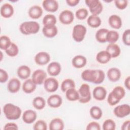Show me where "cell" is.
Here are the masks:
<instances>
[{
	"instance_id": "6da1fadb",
	"label": "cell",
	"mask_w": 130,
	"mask_h": 130,
	"mask_svg": "<svg viewBox=\"0 0 130 130\" xmlns=\"http://www.w3.org/2000/svg\"><path fill=\"white\" fill-rule=\"evenodd\" d=\"M82 79L89 82L99 84L102 83L105 78V74L102 70H85L81 74Z\"/></svg>"
},
{
	"instance_id": "7a4b0ae2",
	"label": "cell",
	"mask_w": 130,
	"mask_h": 130,
	"mask_svg": "<svg viewBox=\"0 0 130 130\" xmlns=\"http://www.w3.org/2000/svg\"><path fill=\"white\" fill-rule=\"evenodd\" d=\"M3 112L7 119L17 120L20 117L22 111L18 106L11 103H7L3 107Z\"/></svg>"
},
{
	"instance_id": "3957f363",
	"label": "cell",
	"mask_w": 130,
	"mask_h": 130,
	"mask_svg": "<svg viewBox=\"0 0 130 130\" xmlns=\"http://www.w3.org/2000/svg\"><path fill=\"white\" fill-rule=\"evenodd\" d=\"M125 94V89L122 86H116L109 94L107 98V102L110 105L114 106L123 98Z\"/></svg>"
},
{
	"instance_id": "277c9868",
	"label": "cell",
	"mask_w": 130,
	"mask_h": 130,
	"mask_svg": "<svg viewBox=\"0 0 130 130\" xmlns=\"http://www.w3.org/2000/svg\"><path fill=\"white\" fill-rule=\"evenodd\" d=\"M40 24L35 21H25L22 23L19 26L20 32L25 35L36 34L40 30Z\"/></svg>"
},
{
	"instance_id": "5b68a950",
	"label": "cell",
	"mask_w": 130,
	"mask_h": 130,
	"mask_svg": "<svg viewBox=\"0 0 130 130\" xmlns=\"http://www.w3.org/2000/svg\"><path fill=\"white\" fill-rule=\"evenodd\" d=\"M79 94V99L78 100L81 103H87L91 100V93L89 85L86 83L82 84L78 89Z\"/></svg>"
},
{
	"instance_id": "8992f818",
	"label": "cell",
	"mask_w": 130,
	"mask_h": 130,
	"mask_svg": "<svg viewBox=\"0 0 130 130\" xmlns=\"http://www.w3.org/2000/svg\"><path fill=\"white\" fill-rule=\"evenodd\" d=\"M86 31L87 29L85 26L82 24H77L73 27L72 37L77 42H82L85 38Z\"/></svg>"
},
{
	"instance_id": "52a82bcc",
	"label": "cell",
	"mask_w": 130,
	"mask_h": 130,
	"mask_svg": "<svg viewBox=\"0 0 130 130\" xmlns=\"http://www.w3.org/2000/svg\"><path fill=\"white\" fill-rule=\"evenodd\" d=\"M85 3L92 15L98 16L103 11V5L99 0H85Z\"/></svg>"
},
{
	"instance_id": "ba28073f",
	"label": "cell",
	"mask_w": 130,
	"mask_h": 130,
	"mask_svg": "<svg viewBox=\"0 0 130 130\" xmlns=\"http://www.w3.org/2000/svg\"><path fill=\"white\" fill-rule=\"evenodd\" d=\"M59 86L58 81L54 78L49 77L46 78L44 82V87L49 92L56 91Z\"/></svg>"
},
{
	"instance_id": "9c48e42d",
	"label": "cell",
	"mask_w": 130,
	"mask_h": 130,
	"mask_svg": "<svg viewBox=\"0 0 130 130\" xmlns=\"http://www.w3.org/2000/svg\"><path fill=\"white\" fill-rule=\"evenodd\" d=\"M114 115L118 118H123L130 113V107L128 104H122L117 106L114 109Z\"/></svg>"
},
{
	"instance_id": "30bf717a",
	"label": "cell",
	"mask_w": 130,
	"mask_h": 130,
	"mask_svg": "<svg viewBox=\"0 0 130 130\" xmlns=\"http://www.w3.org/2000/svg\"><path fill=\"white\" fill-rule=\"evenodd\" d=\"M74 15L73 13L69 10L62 11L59 15L60 22L63 24H70L74 21Z\"/></svg>"
},
{
	"instance_id": "8fae6325",
	"label": "cell",
	"mask_w": 130,
	"mask_h": 130,
	"mask_svg": "<svg viewBox=\"0 0 130 130\" xmlns=\"http://www.w3.org/2000/svg\"><path fill=\"white\" fill-rule=\"evenodd\" d=\"M47 78V74L43 70L38 69L35 71L31 76V79L36 85L43 84Z\"/></svg>"
},
{
	"instance_id": "7c38bea8",
	"label": "cell",
	"mask_w": 130,
	"mask_h": 130,
	"mask_svg": "<svg viewBox=\"0 0 130 130\" xmlns=\"http://www.w3.org/2000/svg\"><path fill=\"white\" fill-rule=\"evenodd\" d=\"M35 62L40 66H43L47 64L50 60V55L46 52H40L35 56Z\"/></svg>"
},
{
	"instance_id": "4fadbf2b",
	"label": "cell",
	"mask_w": 130,
	"mask_h": 130,
	"mask_svg": "<svg viewBox=\"0 0 130 130\" xmlns=\"http://www.w3.org/2000/svg\"><path fill=\"white\" fill-rule=\"evenodd\" d=\"M48 73L52 76H56L59 74L61 70L60 63L58 62L53 61L50 62L47 68Z\"/></svg>"
},
{
	"instance_id": "5bb4252c",
	"label": "cell",
	"mask_w": 130,
	"mask_h": 130,
	"mask_svg": "<svg viewBox=\"0 0 130 130\" xmlns=\"http://www.w3.org/2000/svg\"><path fill=\"white\" fill-rule=\"evenodd\" d=\"M37 115L36 112L30 109L26 110L22 114V120L27 124H31L33 123L37 118Z\"/></svg>"
},
{
	"instance_id": "9a60e30c",
	"label": "cell",
	"mask_w": 130,
	"mask_h": 130,
	"mask_svg": "<svg viewBox=\"0 0 130 130\" xmlns=\"http://www.w3.org/2000/svg\"><path fill=\"white\" fill-rule=\"evenodd\" d=\"M107 90L103 86L95 87L92 92L93 98L98 101H103L105 99L107 95Z\"/></svg>"
},
{
	"instance_id": "2e32d148",
	"label": "cell",
	"mask_w": 130,
	"mask_h": 130,
	"mask_svg": "<svg viewBox=\"0 0 130 130\" xmlns=\"http://www.w3.org/2000/svg\"><path fill=\"white\" fill-rule=\"evenodd\" d=\"M14 12L13 7L9 3H5L1 7V15L4 18H10L13 15Z\"/></svg>"
},
{
	"instance_id": "e0dca14e",
	"label": "cell",
	"mask_w": 130,
	"mask_h": 130,
	"mask_svg": "<svg viewBox=\"0 0 130 130\" xmlns=\"http://www.w3.org/2000/svg\"><path fill=\"white\" fill-rule=\"evenodd\" d=\"M108 79L113 82L118 81L121 75V71L117 68H111L109 69L107 73Z\"/></svg>"
},
{
	"instance_id": "ac0fdd59",
	"label": "cell",
	"mask_w": 130,
	"mask_h": 130,
	"mask_svg": "<svg viewBox=\"0 0 130 130\" xmlns=\"http://www.w3.org/2000/svg\"><path fill=\"white\" fill-rule=\"evenodd\" d=\"M47 104L51 108H56L60 107L62 103L61 97L58 94L51 95L47 99Z\"/></svg>"
},
{
	"instance_id": "d6986e66",
	"label": "cell",
	"mask_w": 130,
	"mask_h": 130,
	"mask_svg": "<svg viewBox=\"0 0 130 130\" xmlns=\"http://www.w3.org/2000/svg\"><path fill=\"white\" fill-rule=\"evenodd\" d=\"M42 6L44 9L50 12H55L58 9V3L55 0H44L43 1Z\"/></svg>"
},
{
	"instance_id": "ffe728a7",
	"label": "cell",
	"mask_w": 130,
	"mask_h": 130,
	"mask_svg": "<svg viewBox=\"0 0 130 130\" xmlns=\"http://www.w3.org/2000/svg\"><path fill=\"white\" fill-rule=\"evenodd\" d=\"M21 86V82L20 80L16 78H13L9 80L7 85V89L8 91L12 93L17 92Z\"/></svg>"
},
{
	"instance_id": "44dd1931",
	"label": "cell",
	"mask_w": 130,
	"mask_h": 130,
	"mask_svg": "<svg viewBox=\"0 0 130 130\" xmlns=\"http://www.w3.org/2000/svg\"><path fill=\"white\" fill-rule=\"evenodd\" d=\"M43 12V10L41 7L37 5H34L29 9L28 15L32 19H37L42 16Z\"/></svg>"
},
{
	"instance_id": "7402d4cb",
	"label": "cell",
	"mask_w": 130,
	"mask_h": 130,
	"mask_svg": "<svg viewBox=\"0 0 130 130\" xmlns=\"http://www.w3.org/2000/svg\"><path fill=\"white\" fill-rule=\"evenodd\" d=\"M87 63V59L84 56L78 55L74 57L72 60V64L76 68L80 69L84 67Z\"/></svg>"
},
{
	"instance_id": "603a6c76",
	"label": "cell",
	"mask_w": 130,
	"mask_h": 130,
	"mask_svg": "<svg viewBox=\"0 0 130 130\" xmlns=\"http://www.w3.org/2000/svg\"><path fill=\"white\" fill-rule=\"evenodd\" d=\"M108 23L110 26L114 29H119L122 26V22L121 18L117 15H111L108 19Z\"/></svg>"
},
{
	"instance_id": "cb8c5ba5",
	"label": "cell",
	"mask_w": 130,
	"mask_h": 130,
	"mask_svg": "<svg viewBox=\"0 0 130 130\" xmlns=\"http://www.w3.org/2000/svg\"><path fill=\"white\" fill-rule=\"evenodd\" d=\"M43 35L47 38H53L58 33L57 27L55 25L44 26L42 28Z\"/></svg>"
},
{
	"instance_id": "d4e9b609",
	"label": "cell",
	"mask_w": 130,
	"mask_h": 130,
	"mask_svg": "<svg viewBox=\"0 0 130 130\" xmlns=\"http://www.w3.org/2000/svg\"><path fill=\"white\" fill-rule=\"evenodd\" d=\"M111 59L110 53L106 50L101 51L96 55V59L98 62L102 64L108 63Z\"/></svg>"
},
{
	"instance_id": "484cf974",
	"label": "cell",
	"mask_w": 130,
	"mask_h": 130,
	"mask_svg": "<svg viewBox=\"0 0 130 130\" xmlns=\"http://www.w3.org/2000/svg\"><path fill=\"white\" fill-rule=\"evenodd\" d=\"M37 85L31 79H27L22 84V90L26 93H30L36 89Z\"/></svg>"
},
{
	"instance_id": "4316f807",
	"label": "cell",
	"mask_w": 130,
	"mask_h": 130,
	"mask_svg": "<svg viewBox=\"0 0 130 130\" xmlns=\"http://www.w3.org/2000/svg\"><path fill=\"white\" fill-rule=\"evenodd\" d=\"M31 70L29 67L26 65L20 66L17 71L18 76L22 79H27L30 75Z\"/></svg>"
},
{
	"instance_id": "83f0119b",
	"label": "cell",
	"mask_w": 130,
	"mask_h": 130,
	"mask_svg": "<svg viewBox=\"0 0 130 130\" xmlns=\"http://www.w3.org/2000/svg\"><path fill=\"white\" fill-rule=\"evenodd\" d=\"M106 50L110 53L111 58H116L118 57L120 55L121 52L119 46L115 43H112L108 45Z\"/></svg>"
},
{
	"instance_id": "f1b7e54d",
	"label": "cell",
	"mask_w": 130,
	"mask_h": 130,
	"mask_svg": "<svg viewBox=\"0 0 130 130\" xmlns=\"http://www.w3.org/2000/svg\"><path fill=\"white\" fill-rule=\"evenodd\" d=\"M64 122L59 118H55L51 120L49 123L50 130H62L64 128Z\"/></svg>"
},
{
	"instance_id": "f546056e",
	"label": "cell",
	"mask_w": 130,
	"mask_h": 130,
	"mask_svg": "<svg viewBox=\"0 0 130 130\" xmlns=\"http://www.w3.org/2000/svg\"><path fill=\"white\" fill-rule=\"evenodd\" d=\"M101 22L102 21L101 18L97 15L91 14L87 19V23L88 25L93 28L99 27L101 24Z\"/></svg>"
},
{
	"instance_id": "4dcf8cb0",
	"label": "cell",
	"mask_w": 130,
	"mask_h": 130,
	"mask_svg": "<svg viewBox=\"0 0 130 130\" xmlns=\"http://www.w3.org/2000/svg\"><path fill=\"white\" fill-rule=\"evenodd\" d=\"M66 96L68 100L70 101H75L79 99V94L75 88L68 89L66 91Z\"/></svg>"
},
{
	"instance_id": "1f68e13d",
	"label": "cell",
	"mask_w": 130,
	"mask_h": 130,
	"mask_svg": "<svg viewBox=\"0 0 130 130\" xmlns=\"http://www.w3.org/2000/svg\"><path fill=\"white\" fill-rule=\"evenodd\" d=\"M109 30L104 28H100L96 32L95 39L100 43L106 42V36Z\"/></svg>"
},
{
	"instance_id": "d6a6232c",
	"label": "cell",
	"mask_w": 130,
	"mask_h": 130,
	"mask_svg": "<svg viewBox=\"0 0 130 130\" xmlns=\"http://www.w3.org/2000/svg\"><path fill=\"white\" fill-rule=\"evenodd\" d=\"M89 113L91 117L94 119H100L103 115V112L102 109L96 106H94L91 107L89 110Z\"/></svg>"
},
{
	"instance_id": "836d02e7",
	"label": "cell",
	"mask_w": 130,
	"mask_h": 130,
	"mask_svg": "<svg viewBox=\"0 0 130 130\" xmlns=\"http://www.w3.org/2000/svg\"><path fill=\"white\" fill-rule=\"evenodd\" d=\"M45 100L42 96H36L32 101V105L37 110L43 109L45 107Z\"/></svg>"
},
{
	"instance_id": "e575fe53",
	"label": "cell",
	"mask_w": 130,
	"mask_h": 130,
	"mask_svg": "<svg viewBox=\"0 0 130 130\" xmlns=\"http://www.w3.org/2000/svg\"><path fill=\"white\" fill-rule=\"evenodd\" d=\"M119 38L118 32L115 30H109L106 36V42L110 44L115 43Z\"/></svg>"
},
{
	"instance_id": "d590c367",
	"label": "cell",
	"mask_w": 130,
	"mask_h": 130,
	"mask_svg": "<svg viewBox=\"0 0 130 130\" xmlns=\"http://www.w3.org/2000/svg\"><path fill=\"white\" fill-rule=\"evenodd\" d=\"M56 18L55 15L52 14H47L43 19V24L44 26L55 25Z\"/></svg>"
},
{
	"instance_id": "8d00e7d4",
	"label": "cell",
	"mask_w": 130,
	"mask_h": 130,
	"mask_svg": "<svg viewBox=\"0 0 130 130\" xmlns=\"http://www.w3.org/2000/svg\"><path fill=\"white\" fill-rule=\"evenodd\" d=\"M75 88V83L71 79H66L64 80L61 84V90L63 92H66L68 89Z\"/></svg>"
},
{
	"instance_id": "74e56055",
	"label": "cell",
	"mask_w": 130,
	"mask_h": 130,
	"mask_svg": "<svg viewBox=\"0 0 130 130\" xmlns=\"http://www.w3.org/2000/svg\"><path fill=\"white\" fill-rule=\"evenodd\" d=\"M12 42L9 37L3 35L0 38V48L2 50H6L11 46Z\"/></svg>"
},
{
	"instance_id": "f35d334b",
	"label": "cell",
	"mask_w": 130,
	"mask_h": 130,
	"mask_svg": "<svg viewBox=\"0 0 130 130\" xmlns=\"http://www.w3.org/2000/svg\"><path fill=\"white\" fill-rule=\"evenodd\" d=\"M6 54L11 57H14L17 55L19 52V48L17 45L14 43H12L10 47L5 50Z\"/></svg>"
},
{
	"instance_id": "ab89813d",
	"label": "cell",
	"mask_w": 130,
	"mask_h": 130,
	"mask_svg": "<svg viewBox=\"0 0 130 130\" xmlns=\"http://www.w3.org/2000/svg\"><path fill=\"white\" fill-rule=\"evenodd\" d=\"M116 128V124L114 120L111 119L106 120L103 124L102 128L103 130H114Z\"/></svg>"
},
{
	"instance_id": "60d3db41",
	"label": "cell",
	"mask_w": 130,
	"mask_h": 130,
	"mask_svg": "<svg viewBox=\"0 0 130 130\" xmlns=\"http://www.w3.org/2000/svg\"><path fill=\"white\" fill-rule=\"evenodd\" d=\"M88 15V12L85 8H80L77 10L75 13L76 18L79 20L85 19Z\"/></svg>"
},
{
	"instance_id": "b9f144b4",
	"label": "cell",
	"mask_w": 130,
	"mask_h": 130,
	"mask_svg": "<svg viewBox=\"0 0 130 130\" xmlns=\"http://www.w3.org/2000/svg\"><path fill=\"white\" fill-rule=\"evenodd\" d=\"M33 129L34 130H46L47 129V125L45 121L39 120L34 124Z\"/></svg>"
},
{
	"instance_id": "7bdbcfd3",
	"label": "cell",
	"mask_w": 130,
	"mask_h": 130,
	"mask_svg": "<svg viewBox=\"0 0 130 130\" xmlns=\"http://www.w3.org/2000/svg\"><path fill=\"white\" fill-rule=\"evenodd\" d=\"M114 3L117 9L119 10H124L127 6L128 1L126 0H115Z\"/></svg>"
},
{
	"instance_id": "ee69618b",
	"label": "cell",
	"mask_w": 130,
	"mask_h": 130,
	"mask_svg": "<svg viewBox=\"0 0 130 130\" xmlns=\"http://www.w3.org/2000/svg\"><path fill=\"white\" fill-rule=\"evenodd\" d=\"M122 41L126 46L130 45V30L129 29L124 30L122 34Z\"/></svg>"
},
{
	"instance_id": "f6af8a7d",
	"label": "cell",
	"mask_w": 130,
	"mask_h": 130,
	"mask_svg": "<svg viewBox=\"0 0 130 130\" xmlns=\"http://www.w3.org/2000/svg\"><path fill=\"white\" fill-rule=\"evenodd\" d=\"M86 130H100L101 126L99 123L95 121H92L89 123L86 128Z\"/></svg>"
},
{
	"instance_id": "bcb514c9",
	"label": "cell",
	"mask_w": 130,
	"mask_h": 130,
	"mask_svg": "<svg viewBox=\"0 0 130 130\" xmlns=\"http://www.w3.org/2000/svg\"><path fill=\"white\" fill-rule=\"evenodd\" d=\"M9 78V75L8 73L4 70L0 69V82L1 83L6 82Z\"/></svg>"
},
{
	"instance_id": "7dc6e473",
	"label": "cell",
	"mask_w": 130,
	"mask_h": 130,
	"mask_svg": "<svg viewBox=\"0 0 130 130\" xmlns=\"http://www.w3.org/2000/svg\"><path fill=\"white\" fill-rule=\"evenodd\" d=\"M4 129L5 130L8 129H18V127L17 124L14 122H9L5 124Z\"/></svg>"
},
{
	"instance_id": "c3c4849f",
	"label": "cell",
	"mask_w": 130,
	"mask_h": 130,
	"mask_svg": "<svg viewBox=\"0 0 130 130\" xmlns=\"http://www.w3.org/2000/svg\"><path fill=\"white\" fill-rule=\"evenodd\" d=\"M66 2L69 6L71 7H74L77 5L80 2V1L79 0H67Z\"/></svg>"
},
{
	"instance_id": "681fc988",
	"label": "cell",
	"mask_w": 130,
	"mask_h": 130,
	"mask_svg": "<svg viewBox=\"0 0 130 130\" xmlns=\"http://www.w3.org/2000/svg\"><path fill=\"white\" fill-rule=\"evenodd\" d=\"M130 121L129 120L125 121L121 125V129L122 130H128L129 126Z\"/></svg>"
},
{
	"instance_id": "f907efd6",
	"label": "cell",
	"mask_w": 130,
	"mask_h": 130,
	"mask_svg": "<svg viewBox=\"0 0 130 130\" xmlns=\"http://www.w3.org/2000/svg\"><path fill=\"white\" fill-rule=\"evenodd\" d=\"M124 86L128 89H130V77L128 76L124 81Z\"/></svg>"
},
{
	"instance_id": "816d5d0a",
	"label": "cell",
	"mask_w": 130,
	"mask_h": 130,
	"mask_svg": "<svg viewBox=\"0 0 130 130\" xmlns=\"http://www.w3.org/2000/svg\"><path fill=\"white\" fill-rule=\"evenodd\" d=\"M0 53H1V60H2V58H3V56H2V51H1V52H0Z\"/></svg>"
}]
</instances>
